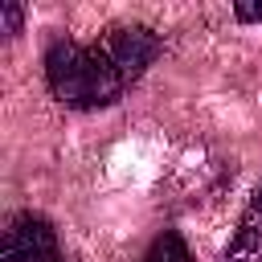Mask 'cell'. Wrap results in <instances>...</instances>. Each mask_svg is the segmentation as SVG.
Listing matches in <instances>:
<instances>
[{
  "label": "cell",
  "mask_w": 262,
  "mask_h": 262,
  "mask_svg": "<svg viewBox=\"0 0 262 262\" xmlns=\"http://www.w3.org/2000/svg\"><path fill=\"white\" fill-rule=\"evenodd\" d=\"M160 37L147 25L106 29L98 41H53L45 53L49 94L78 111L119 102L160 57Z\"/></svg>",
  "instance_id": "6da1fadb"
},
{
  "label": "cell",
  "mask_w": 262,
  "mask_h": 262,
  "mask_svg": "<svg viewBox=\"0 0 262 262\" xmlns=\"http://www.w3.org/2000/svg\"><path fill=\"white\" fill-rule=\"evenodd\" d=\"M4 262H61L53 221L41 213H16L4 229Z\"/></svg>",
  "instance_id": "7a4b0ae2"
},
{
  "label": "cell",
  "mask_w": 262,
  "mask_h": 262,
  "mask_svg": "<svg viewBox=\"0 0 262 262\" xmlns=\"http://www.w3.org/2000/svg\"><path fill=\"white\" fill-rule=\"evenodd\" d=\"M221 262H262V184L254 188V196H250V205H246Z\"/></svg>",
  "instance_id": "3957f363"
},
{
  "label": "cell",
  "mask_w": 262,
  "mask_h": 262,
  "mask_svg": "<svg viewBox=\"0 0 262 262\" xmlns=\"http://www.w3.org/2000/svg\"><path fill=\"white\" fill-rule=\"evenodd\" d=\"M143 262H192V250H188V242H184L176 229H164V233L147 246Z\"/></svg>",
  "instance_id": "277c9868"
},
{
  "label": "cell",
  "mask_w": 262,
  "mask_h": 262,
  "mask_svg": "<svg viewBox=\"0 0 262 262\" xmlns=\"http://www.w3.org/2000/svg\"><path fill=\"white\" fill-rule=\"evenodd\" d=\"M0 16H4V29H8V33L20 29V8H16V4H0Z\"/></svg>",
  "instance_id": "5b68a950"
}]
</instances>
